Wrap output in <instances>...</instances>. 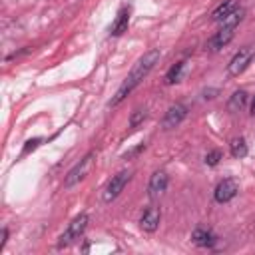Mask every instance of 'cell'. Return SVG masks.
<instances>
[{
    "label": "cell",
    "mask_w": 255,
    "mask_h": 255,
    "mask_svg": "<svg viewBox=\"0 0 255 255\" xmlns=\"http://www.w3.org/2000/svg\"><path fill=\"white\" fill-rule=\"evenodd\" d=\"M159 50L157 48H151V50H147L135 64H133V68L129 70V74L126 76V80L122 82V86L118 88V92H116V96L112 98V102H110V106L112 108H116L118 104H122L124 100H126V96H129L141 82H143V78L155 68V64L159 62Z\"/></svg>",
    "instance_id": "6da1fadb"
},
{
    "label": "cell",
    "mask_w": 255,
    "mask_h": 255,
    "mask_svg": "<svg viewBox=\"0 0 255 255\" xmlns=\"http://www.w3.org/2000/svg\"><path fill=\"white\" fill-rule=\"evenodd\" d=\"M88 221H90L88 213H80V215H76V217L70 221V225L66 227V231L58 237V247L62 249V247H68V245L76 243V241L84 235V231H86V227H88Z\"/></svg>",
    "instance_id": "7a4b0ae2"
},
{
    "label": "cell",
    "mask_w": 255,
    "mask_h": 255,
    "mask_svg": "<svg viewBox=\"0 0 255 255\" xmlns=\"http://www.w3.org/2000/svg\"><path fill=\"white\" fill-rule=\"evenodd\" d=\"M253 58H255V48L253 46H243V48H239V52H235V56L229 60V64H227V74L231 76V78H237V76H241L247 68H249V64L253 62Z\"/></svg>",
    "instance_id": "3957f363"
},
{
    "label": "cell",
    "mask_w": 255,
    "mask_h": 255,
    "mask_svg": "<svg viewBox=\"0 0 255 255\" xmlns=\"http://www.w3.org/2000/svg\"><path fill=\"white\" fill-rule=\"evenodd\" d=\"M131 179V171L129 169H122V171H118L116 175H112V179L108 181V185H106V189H104V201L106 203H110V201H114L122 191H124V187L128 185V181Z\"/></svg>",
    "instance_id": "277c9868"
},
{
    "label": "cell",
    "mask_w": 255,
    "mask_h": 255,
    "mask_svg": "<svg viewBox=\"0 0 255 255\" xmlns=\"http://www.w3.org/2000/svg\"><path fill=\"white\" fill-rule=\"evenodd\" d=\"M92 163H94V153L84 155V157L66 173V177H64V187H74L76 183H80V181L88 175V171L92 169Z\"/></svg>",
    "instance_id": "5b68a950"
},
{
    "label": "cell",
    "mask_w": 255,
    "mask_h": 255,
    "mask_svg": "<svg viewBox=\"0 0 255 255\" xmlns=\"http://www.w3.org/2000/svg\"><path fill=\"white\" fill-rule=\"evenodd\" d=\"M185 116H187V106L185 104H173L165 112L163 122H161V128L163 129H173V128H177L185 120Z\"/></svg>",
    "instance_id": "8992f818"
},
{
    "label": "cell",
    "mask_w": 255,
    "mask_h": 255,
    "mask_svg": "<svg viewBox=\"0 0 255 255\" xmlns=\"http://www.w3.org/2000/svg\"><path fill=\"white\" fill-rule=\"evenodd\" d=\"M237 191H239L237 181L231 179V177H225L223 181L217 183V187H215V191H213V199H215L217 203H227V201H231V199L237 195Z\"/></svg>",
    "instance_id": "52a82bcc"
},
{
    "label": "cell",
    "mask_w": 255,
    "mask_h": 255,
    "mask_svg": "<svg viewBox=\"0 0 255 255\" xmlns=\"http://www.w3.org/2000/svg\"><path fill=\"white\" fill-rule=\"evenodd\" d=\"M233 36H235V28H225V26H221V28L207 40L205 48H207L209 52H219L221 48H225V46L233 40Z\"/></svg>",
    "instance_id": "ba28073f"
},
{
    "label": "cell",
    "mask_w": 255,
    "mask_h": 255,
    "mask_svg": "<svg viewBox=\"0 0 255 255\" xmlns=\"http://www.w3.org/2000/svg\"><path fill=\"white\" fill-rule=\"evenodd\" d=\"M159 221H161V211L157 207H153V205L145 207L143 213L139 215V227L145 233H153L159 227Z\"/></svg>",
    "instance_id": "9c48e42d"
},
{
    "label": "cell",
    "mask_w": 255,
    "mask_h": 255,
    "mask_svg": "<svg viewBox=\"0 0 255 255\" xmlns=\"http://www.w3.org/2000/svg\"><path fill=\"white\" fill-rule=\"evenodd\" d=\"M167 183H169V175H167L163 169L155 171V173L149 177V183H147V195H149L151 199L159 197V195L167 189Z\"/></svg>",
    "instance_id": "30bf717a"
},
{
    "label": "cell",
    "mask_w": 255,
    "mask_h": 255,
    "mask_svg": "<svg viewBox=\"0 0 255 255\" xmlns=\"http://www.w3.org/2000/svg\"><path fill=\"white\" fill-rule=\"evenodd\" d=\"M129 14H131V8H129V6H122V8L118 10L116 20H114L112 26H110V36H122L124 32H128Z\"/></svg>",
    "instance_id": "8fae6325"
},
{
    "label": "cell",
    "mask_w": 255,
    "mask_h": 255,
    "mask_svg": "<svg viewBox=\"0 0 255 255\" xmlns=\"http://www.w3.org/2000/svg\"><path fill=\"white\" fill-rule=\"evenodd\" d=\"M191 241L195 243V245H199V247H213L215 243H217V237H215V233L211 231V229H203V227H197L193 233H191Z\"/></svg>",
    "instance_id": "7c38bea8"
},
{
    "label": "cell",
    "mask_w": 255,
    "mask_h": 255,
    "mask_svg": "<svg viewBox=\"0 0 255 255\" xmlns=\"http://www.w3.org/2000/svg\"><path fill=\"white\" fill-rule=\"evenodd\" d=\"M235 8H237V2H235V0H223V2L211 12V20H213V22H221V20H225Z\"/></svg>",
    "instance_id": "4fadbf2b"
},
{
    "label": "cell",
    "mask_w": 255,
    "mask_h": 255,
    "mask_svg": "<svg viewBox=\"0 0 255 255\" xmlns=\"http://www.w3.org/2000/svg\"><path fill=\"white\" fill-rule=\"evenodd\" d=\"M185 60H179V62H175L169 70H167V74H165V84L167 86H173V84H177V82H181V78H183V72H185Z\"/></svg>",
    "instance_id": "5bb4252c"
},
{
    "label": "cell",
    "mask_w": 255,
    "mask_h": 255,
    "mask_svg": "<svg viewBox=\"0 0 255 255\" xmlns=\"http://www.w3.org/2000/svg\"><path fill=\"white\" fill-rule=\"evenodd\" d=\"M247 98H249V94H247L245 90H237V92H233L231 98H229V102H227V110H229L231 114L243 110L245 104H247Z\"/></svg>",
    "instance_id": "9a60e30c"
},
{
    "label": "cell",
    "mask_w": 255,
    "mask_h": 255,
    "mask_svg": "<svg viewBox=\"0 0 255 255\" xmlns=\"http://www.w3.org/2000/svg\"><path fill=\"white\" fill-rule=\"evenodd\" d=\"M229 149H231V155H233V157H237V159L245 157V155H247V151H249L245 137H235V139H231Z\"/></svg>",
    "instance_id": "2e32d148"
},
{
    "label": "cell",
    "mask_w": 255,
    "mask_h": 255,
    "mask_svg": "<svg viewBox=\"0 0 255 255\" xmlns=\"http://www.w3.org/2000/svg\"><path fill=\"white\" fill-rule=\"evenodd\" d=\"M243 16H245V10L237 6V8H235V10H233L225 20H221L219 24H221V26H225V28H237V24L243 20Z\"/></svg>",
    "instance_id": "e0dca14e"
},
{
    "label": "cell",
    "mask_w": 255,
    "mask_h": 255,
    "mask_svg": "<svg viewBox=\"0 0 255 255\" xmlns=\"http://www.w3.org/2000/svg\"><path fill=\"white\" fill-rule=\"evenodd\" d=\"M147 118V112H145V108H135L133 112H131V116H129V128L131 129H135L139 124H143V120Z\"/></svg>",
    "instance_id": "ac0fdd59"
},
{
    "label": "cell",
    "mask_w": 255,
    "mask_h": 255,
    "mask_svg": "<svg viewBox=\"0 0 255 255\" xmlns=\"http://www.w3.org/2000/svg\"><path fill=\"white\" fill-rule=\"evenodd\" d=\"M221 159H223L221 151H219V149H211V151L205 155V165H209V167H215V165H217Z\"/></svg>",
    "instance_id": "d6986e66"
},
{
    "label": "cell",
    "mask_w": 255,
    "mask_h": 255,
    "mask_svg": "<svg viewBox=\"0 0 255 255\" xmlns=\"http://www.w3.org/2000/svg\"><path fill=\"white\" fill-rule=\"evenodd\" d=\"M40 141H42V137H34V139H28V141H26V145H24V149H22V155H26V153H30L32 149H36V147L40 145Z\"/></svg>",
    "instance_id": "ffe728a7"
},
{
    "label": "cell",
    "mask_w": 255,
    "mask_h": 255,
    "mask_svg": "<svg viewBox=\"0 0 255 255\" xmlns=\"http://www.w3.org/2000/svg\"><path fill=\"white\" fill-rule=\"evenodd\" d=\"M6 241H8V229H6V227H2V239H0V251L4 249V245H6Z\"/></svg>",
    "instance_id": "44dd1931"
},
{
    "label": "cell",
    "mask_w": 255,
    "mask_h": 255,
    "mask_svg": "<svg viewBox=\"0 0 255 255\" xmlns=\"http://www.w3.org/2000/svg\"><path fill=\"white\" fill-rule=\"evenodd\" d=\"M251 116H255V96H253V100H251Z\"/></svg>",
    "instance_id": "7402d4cb"
}]
</instances>
